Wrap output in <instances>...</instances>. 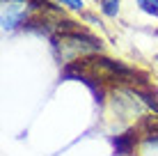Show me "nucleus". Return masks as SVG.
<instances>
[{
  "label": "nucleus",
  "mask_w": 158,
  "mask_h": 156,
  "mask_svg": "<svg viewBox=\"0 0 158 156\" xmlns=\"http://www.w3.org/2000/svg\"><path fill=\"white\" fill-rule=\"evenodd\" d=\"M32 19V7L28 2H16V0H7L2 2V16H0V25L5 32H12L16 28H25V23Z\"/></svg>",
  "instance_id": "nucleus-2"
},
{
  "label": "nucleus",
  "mask_w": 158,
  "mask_h": 156,
  "mask_svg": "<svg viewBox=\"0 0 158 156\" xmlns=\"http://www.w3.org/2000/svg\"><path fill=\"white\" fill-rule=\"evenodd\" d=\"M138 5H140L142 12L151 14V16H158V0H138Z\"/></svg>",
  "instance_id": "nucleus-5"
},
{
  "label": "nucleus",
  "mask_w": 158,
  "mask_h": 156,
  "mask_svg": "<svg viewBox=\"0 0 158 156\" xmlns=\"http://www.w3.org/2000/svg\"><path fill=\"white\" fill-rule=\"evenodd\" d=\"M138 131L135 129H131L126 133H119V136L112 138V147H115V154L117 156H133L135 149H138Z\"/></svg>",
  "instance_id": "nucleus-3"
},
{
  "label": "nucleus",
  "mask_w": 158,
  "mask_h": 156,
  "mask_svg": "<svg viewBox=\"0 0 158 156\" xmlns=\"http://www.w3.org/2000/svg\"><path fill=\"white\" fill-rule=\"evenodd\" d=\"M51 44H53V51L60 53V57L64 62H73L87 55L103 53V41L99 37L89 35L85 28L76 32H67V35H55L51 39Z\"/></svg>",
  "instance_id": "nucleus-1"
},
{
  "label": "nucleus",
  "mask_w": 158,
  "mask_h": 156,
  "mask_svg": "<svg viewBox=\"0 0 158 156\" xmlns=\"http://www.w3.org/2000/svg\"><path fill=\"white\" fill-rule=\"evenodd\" d=\"M156 62H158V55H156Z\"/></svg>",
  "instance_id": "nucleus-7"
},
{
  "label": "nucleus",
  "mask_w": 158,
  "mask_h": 156,
  "mask_svg": "<svg viewBox=\"0 0 158 156\" xmlns=\"http://www.w3.org/2000/svg\"><path fill=\"white\" fill-rule=\"evenodd\" d=\"M55 2L62 5L64 9H71V12H83V9H85L83 0H55Z\"/></svg>",
  "instance_id": "nucleus-6"
},
{
  "label": "nucleus",
  "mask_w": 158,
  "mask_h": 156,
  "mask_svg": "<svg viewBox=\"0 0 158 156\" xmlns=\"http://www.w3.org/2000/svg\"><path fill=\"white\" fill-rule=\"evenodd\" d=\"M119 9H122V0H99V12L108 19H117Z\"/></svg>",
  "instance_id": "nucleus-4"
}]
</instances>
